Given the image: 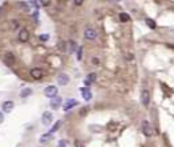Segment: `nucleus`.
I'll use <instances>...</instances> for the list:
<instances>
[{
    "mask_svg": "<svg viewBox=\"0 0 174 147\" xmlns=\"http://www.w3.org/2000/svg\"><path fill=\"white\" fill-rule=\"evenodd\" d=\"M141 132H143L147 138L154 135V129H152L151 124H150L148 121H143V122H141Z\"/></svg>",
    "mask_w": 174,
    "mask_h": 147,
    "instance_id": "f257e3e1",
    "label": "nucleus"
},
{
    "mask_svg": "<svg viewBox=\"0 0 174 147\" xmlns=\"http://www.w3.org/2000/svg\"><path fill=\"white\" fill-rule=\"evenodd\" d=\"M3 61L6 65H8V67H11V65H14L15 63V56L12 52H6L4 56H3Z\"/></svg>",
    "mask_w": 174,
    "mask_h": 147,
    "instance_id": "f03ea898",
    "label": "nucleus"
},
{
    "mask_svg": "<svg viewBox=\"0 0 174 147\" xmlns=\"http://www.w3.org/2000/svg\"><path fill=\"white\" fill-rule=\"evenodd\" d=\"M140 100H141V104L143 106H148L150 105V91L147 89H143L140 93Z\"/></svg>",
    "mask_w": 174,
    "mask_h": 147,
    "instance_id": "7ed1b4c3",
    "label": "nucleus"
},
{
    "mask_svg": "<svg viewBox=\"0 0 174 147\" xmlns=\"http://www.w3.org/2000/svg\"><path fill=\"white\" fill-rule=\"evenodd\" d=\"M44 94L48 97V98H54L57 95V87L56 86H48L44 90Z\"/></svg>",
    "mask_w": 174,
    "mask_h": 147,
    "instance_id": "20e7f679",
    "label": "nucleus"
},
{
    "mask_svg": "<svg viewBox=\"0 0 174 147\" xmlns=\"http://www.w3.org/2000/svg\"><path fill=\"white\" fill-rule=\"evenodd\" d=\"M29 37H30V33H29V30L27 29H21L19 30V34H18V40L21 41V42H26V41L29 40Z\"/></svg>",
    "mask_w": 174,
    "mask_h": 147,
    "instance_id": "39448f33",
    "label": "nucleus"
},
{
    "mask_svg": "<svg viewBox=\"0 0 174 147\" xmlns=\"http://www.w3.org/2000/svg\"><path fill=\"white\" fill-rule=\"evenodd\" d=\"M30 75H31V78H33V79L38 80V79H41L44 76V71L41 68H33V70L30 71Z\"/></svg>",
    "mask_w": 174,
    "mask_h": 147,
    "instance_id": "423d86ee",
    "label": "nucleus"
},
{
    "mask_svg": "<svg viewBox=\"0 0 174 147\" xmlns=\"http://www.w3.org/2000/svg\"><path fill=\"white\" fill-rule=\"evenodd\" d=\"M53 121V114L50 112H44L42 113V124L44 125H49Z\"/></svg>",
    "mask_w": 174,
    "mask_h": 147,
    "instance_id": "0eeeda50",
    "label": "nucleus"
},
{
    "mask_svg": "<svg viewBox=\"0 0 174 147\" xmlns=\"http://www.w3.org/2000/svg\"><path fill=\"white\" fill-rule=\"evenodd\" d=\"M57 83L60 86H65L69 83V76L67 75V74H60V75L57 76Z\"/></svg>",
    "mask_w": 174,
    "mask_h": 147,
    "instance_id": "6e6552de",
    "label": "nucleus"
},
{
    "mask_svg": "<svg viewBox=\"0 0 174 147\" xmlns=\"http://www.w3.org/2000/svg\"><path fill=\"white\" fill-rule=\"evenodd\" d=\"M84 38H87V40H95L97 38V31L94 29H91V27L86 29L84 30Z\"/></svg>",
    "mask_w": 174,
    "mask_h": 147,
    "instance_id": "1a4fd4ad",
    "label": "nucleus"
},
{
    "mask_svg": "<svg viewBox=\"0 0 174 147\" xmlns=\"http://www.w3.org/2000/svg\"><path fill=\"white\" fill-rule=\"evenodd\" d=\"M2 109H3V112H6V113H10V112L14 109V102H12V101H6V102H3Z\"/></svg>",
    "mask_w": 174,
    "mask_h": 147,
    "instance_id": "9d476101",
    "label": "nucleus"
},
{
    "mask_svg": "<svg viewBox=\"0 0 174 147\" xmlns=\"http://www.w3.org/2000/svg\"><path fill=\"white\" fill-rule=\"evenodd\" d=\"M76 105H78L76 100H67L64 106H63V109H64V110H69V109H72L74 106H76Z\"/></svg>",
    "mask_w": 174,
    "mask_h": 147,
    "instance_id": "9b49d317",
    "label": "nucleus"
},
{
    "mask_svg": "<svg viewBox=\"0 0 174 147\" xmlns=\"http://www.w3.org/2000/svg\"><path fill=\"white\" fill-rule=\"evenodd\" d=\"M95 80H97V74L95 72H91V74H89V76L84 79V85L86 86H90L93 82H95Z\"/></svg>",
    "mask_w": 174,
    "mask_h": 147,
    "instance_id": "f8f14e48",
    "label": "nucleus"
},
{
    "mask_svg": "<svg viewBox=\"0 0 174 147\" xmlns=\"http://www.w3.org/2000/svg\"><path fill=\"white\" fill-rule=\"evenodd\" d=\"M80 93H82V95H83V98L86 101H90L91 98H93V94H91V91L87 87H83V89H80Z\"/></svg>",
    "mask_w": 174,
    "mask_h": 147,
    "instance_id": "ddd939ff",
    "label": "nucleus"
},
{
    "mask_svg": "<svg viewBox=\"0 0 174 147\" xmlns=\"http://www.w3.org/2000/svg\"><path fill=\"white\" fill-rule=\"evenodd\" d=\"M61 105V98L60 97H54V98H52V101H50V108L52 109H57L59 106Z\"/></svg>",
    "mask_w": 174,
    "mask_h": 147,
    "instance_id": "4468645a",
    "label": "nucleus"
},
{
    "mask_svg": "<svg viewBox=\"0 0 174 147\" xmlns=\"http://www.w3.org/2000/svg\"><path fill=\"white\" fill-rule=\"evenodd\" d=\"M53 139V135L49 132V134H44L42 136H41V139H39V142L41 143H48V142H50Z\"/></svg>",
    "mask_w": 174,
    "mask_h": 147,
    "instance_id": "2eb2a0df",
    "label": "nucleus"
},
{
    "mask_svg": "<svg viewBox=\"0 0 174 147\" xmlns=\"http://www.w3.org/2000/svg\"><path fill=\"white\" fill-rule=\"evenodd\" d=\"M33 94V90H31L30 87H26V89H23L22 91H21V97L22 98H27L29 95H31Z\"/></svg>",
    "mask_w": 174,
    "mask_h": 147,
    "instance_id": "dca6fc26",
    "label": "nucleus"
},
{
    "mask_svg": "<svg viewBox=\"0 0 174 147\" xmlns=\"http://www.w3.org/2000/svg\"><path fill=\"white\" fill-rule=\"evenodd\" d=\"M57 48H59L60 52H65V51H67V44H65V41L60 40L59 42H57Z\"/></svg>",
    "mask_w": 174,
    "mask_h": 147,
    "instance_id": "f3484780",
    "label": "nucleus"
},
{
    "mask_svg": "<svg viewBox=\"0 0 174 147\" xmlns=\"http://www.w3.org/2000/svg\"><path fill=\"white\" fill-rule=\"evenodd\" d=\"M118 19H120L121 22H128V21L131 19V16L126 14V12H121L120 15H118Z\"/></svg>",
    "mask_w": 174,
    "mask_h": 147,
    "instance_id": "a211bd4d",
    "label": "nucleus"
},
{
    "mask_svg": "<svg viewBox=\"0 0 174 147\" xmlns=\"http://www.w3.org/2000/svg\"><path fill=\"white\" fill-rule=\"evenodd\" d=\"M17 6H19L23 11H30V6L27 4V3H23V2H18L17 3Z\"/></svg>",
    "mask_w": 174,
    "mask_h": 147,
    "instance_id": "6ab92c4d",
    "label": "nucleus"
},
{
    "mask_svg": "<svg viewBox=\"0 0 174 147\" xmlns=\"http://www.w3.org/2000/svg\"><path fill=\"white\" fill-rule=\"evenodd\" d=\"M76 48H78V45L75 44V41H69V52L74 53L76 51Z\"/></svg>",
    "mask_w": 174,
    "mask_h": 147,
    "instance_id": "aec40b11",
    "label": "nucleus"
},
{
    "mask_svg": "<svg viewBox=\"0 0 174 147\" xmlns=\"http://www.w3.org/2000/svg\"><path fill=\"white\" fill-rule=\"evenodd\" d=\"M60 125H61V121H56V122H54V125H53V127H52V129H50V134L56 132V131L60 128Z\"/></svg>",
    "mask_w": 174,
    "mask_h": 147,
    "instance_id": "412c9836",
    "label": "nucleus"
},
{
    "mask_svg": "<svg viewBox=\"0 0 174 147\" xmlns=\"http://www.w3.org/2000/svg\"><path fill=\"white\" fill-rule=\"evenodd\" d=\"M146 23H147V26H148L150 29H155V27H156V23H155L154 21H151V19H146Z\"/></svg>",
    "mask_w": 174,
    "mask_h": 147,
    "instance_id": "4be33fe9",
    "label": "nucleus"
},
{
    "mask_svg": "<svg viewBox=\"0 0 174 147\" xmlns=\"http://www.w3.org/2000/svg\"><path fill=\"white\" fill-rule=\"evenodd\" d=\"M18 27H19V22L14 19V21L11 22V30H17Z\"/></svg>",
    "mask_w": 174,
    "mask_h": 147,
    "instance_id": "5701e85b",
    "label": "nucleus"
},
{
    "mask_svg": "<svg viewBox=\"0 0 174 147\" xmlns=\"http://www.w3.org/2000/svg\"><path fill=\"white\" fill-rule=\"evenodd\" d=\"M49 40V36L48 34H41L39 36V41H42V42H45V41Z\"/></svg>",
    "mask_w": 174,
    "mask_h": 147,
    "instance_id": "b1692460",
    "label": "nucleus"
},
{
    "mask_svg": "<svg viewBox=\"0 0 174 147\" xmlns=\"http://www.w3.org/2000/svg\"><path fill=\"white\" fill-rule=\"evenodd\" d=\"M82 55H83V48L80 46L78 49V60H82Z\"/></svg>",
    "mask_w": 174,
    "mask_h": 147,
    "instance_id": "393cba45",
    "label": "nucleus"
},
{
    "mask_svg": "<svg viewBox=\"0 0 174 147\" xmlns=\"http://www.w3.org/2000/svg\"><path fill=\"white\" fill-rule=\"evenodd\" d=\"M39 3H41V6H44V7H48L50 4V0H39Z\"/></svg>",
    "mask_w": 174,
    "mask_h": 147,
    "instance_id": "a878e982",
    "label": "nucleus"
},
{
    "mask_svg": "<svg viewBox=\"0 0 174 147\" xmlns=\"http://www.w3.org/2000/svg\"><path fill=\"white\" fill-rule=\"evenodd\" d=\"M57 147H67V142L65 140H60L59 144H57Z\"/></svg>",
    "mask_w": 174,
    "mask_h": 147,
    "instance_id": "bb28decb",
    "label": "nucleus"
},
{
    "mask_svg": "<svg viewBox=\"0 0 174 147\" xmlns=\"http://www.w3.org/2000/svg\"><path fill=\"white\" fill-rule=\"evenodd\" d=\"M83 2H84V0H74V3H75V6H82L83 4Z\"/></svg>",
    "mask_w": 174,
    "mask_h": 147,
    "instance_id": "cd10ccee",
    "label": "nucleus"
},
{
    "mask_svg": "<svg viewBox=\"0 0 174 147\" xmlns=\"http://www.w3.org/2000/svg\"><path fill=\"white\" fill-rule=\"evenodd\" d=\"M93 64H94V65H99V59L94 57V59H93Z\"/></svg>",
    "mask_w": 174,
    "mask_h": 147,
    "instance_id": "c85d7f7f",
    "label": "nucleus"
},
{
    "mask_svg": "<svg viewBox=\"0 0 174 147\" xmlns=\"http://www.w3.org/2000/svg\"><path fill=\"white\" fill-rule=\"evenodd\" d=\"M3 121H4V114H3L2 112H0V124H2Z\"/></svg>",
    "mask_w": 174,
    "mask_h": 147,
    "instance_id": "c756f323",
    "label": "nucleus"
},
{
    "mask_svg": "<svg viewBox=\"0 0 174 147\" xmlns=\"http://www.w3.org/2000/svg\"><path fill=\"white\" fill-rule=\"evenodd\" d=\"M75 147H83V144H82L80 142H78V140H76V142H75Z\"/></svg>",
    "mask_w": 174,
    "mask_h": 147,
    "instance_id": "7c9ffc66",
    "label": "nucleus"
},
{
    "mask_svg": "<svg viewBox=\"0 0 174 147\" xmlns=\"http://www.w3.org/2000/svg\"><path fill=\"white\" fill-rule=\"evenodd\" d=\"M86 112H87V109H86V108H84V109H82V110H80V116H84Z\"/></svg>",
    "mask_w": 174,
    "mask_h": 147,
    "instance_id": "2f4dec72",
    "label": "nucleus"
},
{
    "mask_svg": "<svg viewBox=\"0 0 174 147\" xmlns=\"http://www.w3.org/2000/svg\"><path fill=\"white\" fill-rule=\"evenodd\" d=\"M114 2H118V0H114Z\"/></svg>",
    "mask_w": 174,
    "mask_h": 147,
    "instance_id": "473e14b6",
    "label": "nucleus"
}]
</instances>
